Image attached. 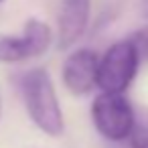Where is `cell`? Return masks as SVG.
<instances>
[{
	"label": "cell",
	"mask_w": 148,
	"mask_h": 148,
	"mask_svg": "<svg viewBox=\"0 0 148 148\" xmlns=\"http://www.w3.org/2000/svg\"><path fill=\"white\" fill-rule=\"evenodd\" d=\"M18 87L33 124L47 136H61L65 130V118L49 71L43 67L29 69L21 75Z\"/></svg>",
	"instance_id": "cell-1"
},
{
	"label": "cell",
	"mask_w": 148,
	"mask_h": 148,
	"mask_svg": "<svg viewBox=\"0 0 148 148\" xmlns=\"http://www.w3.org/2000/svg\"><path fill=\"white\" fill-rule=\"evenodd\" d=\"M140 57L130 39L118 41L108 47L97 61L95 85L101 93H124L138 73Z\"/></svg>",
	"instance_id": "cell-2"
},
{
	"label": "cell",
	"mask_w": 148,
	"mask_h": 148,
	"mask_svg": "<svg viewBox=\"0 0 148 148\" xmlns=\"http://www.w3.org/2000/svg\"><path fill=\"white\" fill-rule=\"evenodd\" d=\"M91 120L95 130L112 142L128 140L136 126L134 110L124 93H99L91 103Z\"/></svg>",
	"instance_id": "cell-3"
},
{
	"label": "cell",
	"mask_w": 148,
	"mask_h": 148,
	"mask_svg": "<svg viewBox=\"0 0 148 148\" xmlns=\"http://www.w3.org/2000/svg\"><path fill=\"white\" fill-rule=\"evenodd\" d=\"M53 43V31L45 21L29 18L23 35L0 37V63H18L41 57Z\"/></svg>",
	"instance_id": "cell-4"
},
{
	"label": "cell",
	"mask_w": 148,
	"mask_h": 148,
	"mask_svg": "<svg viewBox=\"0 0 148 148\" xmlns=\"http://www.w3.org/2000/svg\"><path fill=\"white\" fill-rule=\"evenodd\" d=\"M97 61L99 57L91 49H77L65 59L61 77L73 95H85L95 87Z\"/></svg>",
	"instance_id": "cell-5"
},
{
	"label": "cell",
	"mask_w": 148,
	"mask_h": 148,
	"mask_svg": "<svg viewBox=\"0 0 148 148\" xmlns=\"http://www.w3.org/2000/svg\"><path fill=\"white\" fill-rule=\"evenodd\" d=\"M89 10H91L89 0H65L63 2L59 21H57L59 49H69L83 37L89 23Z\"/></svg>",
	"instance_id": "cell-6"
},
{
	"label": "cell",
	"mask_w": 148,
	"mask_h": 148,
	"mask_svg": "<svg viewBox=\"0 0 148 148\" xmlns=\"http://www.w3.org/2000/svg\"><path fill=\"white\" fill-rule=\"evenodd\" d=\"M130 41H132V45L136 47L138 57H140V59H148V27L136 31V33L130 37Z\"/></svg>",
	"instance_id": "cell-7"
},
{
	"label": "cell",
	"mask_w": 148,
	"mask_h": 148,
	"mask_svg": "<svg viewBox=\"0 0 148 148\" xmlns=\"http://www.w3.org/2000/svg\"><path fill=\"white\" fill-rule=\"evenodd\" d=\"M132 148H148V128L146 126H134L132 134L128 136Z\"/></svg>",
	"instance_id": "cell-8"
},
{
	"label": "cell",
	"mask_w": 148,
	"mask_h": 148,
	"mask_svg": "<svg viewBox=\"0 0 148 148\" xmlns=\"http://www.w3.org/2000/svg\"><path fill=\"white\" fill-rule=\"evenodd\" d=\"M140 12H142V16H146V18H148V0H142V4H140Z\"/></svg>",
	"instance_id": "cell-9"
},
{
	"label": "cell",
	"mask_w": 148,
	"mask_h": 148,
	"mask_svg": "<svg viewBox=\"0 0 148 148\" xmlns=\"http://www.w3.org/2000/svg\"><path fill=\"white\" fill-rule=\"evenodd\" d=\"M0 108H2V101H0Z\"/></svg>",
	"instance_id": "cell-10"
},
{
	"label": "cell",
	"mask_w": 148,
	"mask_h": 148,
	"mask_svg": "<svg viewBox=\"0 0 148 148\" xmlns=\"http://www.w3.org/2000/svg\"><path fill=\"white\" fill-rule=\"evenodd\" d=\"M0 2H4V0H0Z\"/></svg>",
	"instance_id": "cell-11"
}]
</instances>
